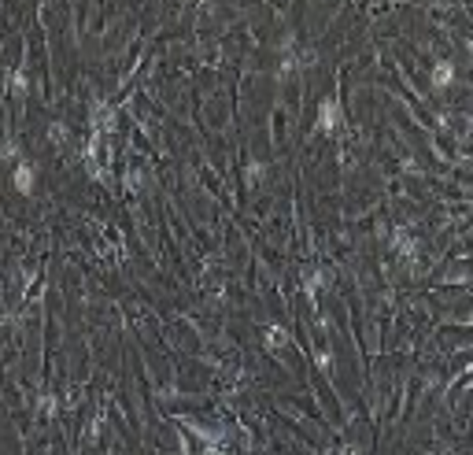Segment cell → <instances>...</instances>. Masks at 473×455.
Segmentation results:
<instances>
[{
    "label": "cell",
    "mask_w": 473,
    "mask_h": 455,
    "mask_svg": "<svg viewBox=\"0 0 473 455\" xmlns=\"http://www.w3.org/2000/svg\"><path fill=\"white\" fill-rule=\"evenodd\" d=\"M433 82H436V85H447V82H451V63H440L436 74H433Z\"/></svg>",
    "instance_id": "2"
},
{
    "label": "cell",
    "mask_w": 473,
    "mask_h": 455,
    "mask_svg": "<svg viewBox=\"0 0 473 455\" xmlns=\"http://www.w3.org/2000/svg\"><path fill=\"white\" fill-rule=\"evenodd\" d=\"M333 119H337V107H322V130L333 126Z\"/></svg>",
    "instance_id": "3"
},
{
    "label": "cell",
    "mask_w": 473,
    "mask_h": 455,
    "mask_svg": "<svg viewBox=\"0 0 473 455\" xmlns=\"http://www.w3.org/2000/svg\"><path fill=\"white\" fill-rule=\"evenodd\" d=\"M15 185H19L22 193H30V189H34V170H30V167H19V174H15Z\"/></svg>",
    "instance_id": "1"
}]
</instances>
